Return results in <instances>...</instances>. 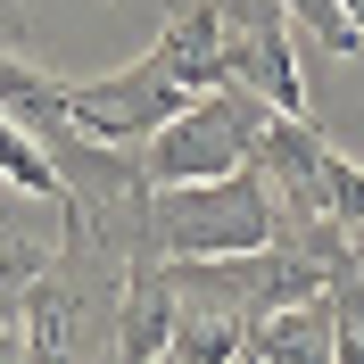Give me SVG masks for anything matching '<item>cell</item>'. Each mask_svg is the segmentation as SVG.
Returning a JSON list of instances; mask_svg holds the SVG:
<instances>
[{"instance_id": "obj_11", "label": "cell", "mask_w": 364, "mask_h": 364, "mask_svg": "<svg viewBox=\"0 0 364 364\" xmlns=\"http://www.w3.org/2000/svg\"><path fill=\"white\" fill-rule=\"evenodd\" d=\"M0 50H25V0H0Z\"/></svg>"}, {"instance_id": "obj_8", "label": "cell", "mask_w": 364, "mask_h": 364, "mask_svg": "<svg viewBox=\"0 0 364 364\" xmlns=\"http://www.w3.org/2000/svg\"><path fill=\"white\" fill-rule=\"evenodd\" d=\"M50 257L58 249H33L17 232H0V348H25V340H9V331L25 323V298H33V282L50 273Z\"/></svg>"}, {"instance_id": "obj_4", "label": "cell", "mask_w": 364, "mask_h": 364, "mask_svg": "<svg viewBox=\"0 0 364 364\" xmlns=\"http://www.w3.org/2000/svg\"><path fill=\"white\" fill-rule=\"evenodd\" d=\"M215 9H224V75L249 83L265 108L306 116V75H298V50H290V9L282 0H215Z\"/></svg>"}, {"instance_id": "obj_1", "label": "cell", "mask_w": 364, "mask_h": 364, "mask_svg": "<svg viewBox=\"0 0 364 364\" xmlns=\"http://www.w3.org/2000/svg\"><path fill=\"white\" fill-rule=\"evenodd\" d=\"M265 240H273V182L257 158L215 182L149 191V249L158 257H249Z\"/></svg>"}, {"instance_id": "obj_5", "label": "cell", "mask_w": 364, "mask_h": 364, "mask_svg": "<svg viewBox=\"0 0 364 364\" xmlns=\"http://www.w3.org/2000/svg\"><path fill=\"white\" fill-rule=\"evenodd\" d=\"M240 356L257 364H340V315H331V282H323L315 298H290V306H273V315L249 323V348Z\"/></svg>"}, {"instance_id": "obj_10", "label": "cell", "mask_w": 364, "mask_h": 364, "mask_svg": "<svg viewBox=\"0 0 364 364\" xmlns=\"http://www.w3.org/2000/svg\"><path fill=\"white\" fill-rule=\"evenodd\" d=\"M323 207H331V224L364 232V166L340 149H323Z\"/></svg>"}, {"instance_id": "obj_12", "label": "cell", "mask_w": 364, "mask_h": 364, "mask_svg": "<svg viewBox=\"0 0 364 364\" xmlns=\"http://www.w3.org/2000/svg\"><path fill=\"white\" fill-rule=\"evenodd\" d=\"M348 17H356V33H364V0H348Z\"/></svg>"}, {"instance_id": "obj_2", "label": "cell", "mask_w": 364, "mask_h": 364, "mask_svg": "<svg viewBox=\"0 0 364 364\" xmlns=\"http://www.w3.org/2000/svg\"><path fill=\"white\" fill-rule=\"evenodd\" d=\"M265 116L273 108L257 100L249 83L199 91L182 116H166L158 133L141 141V174H149V191H166V182H215V174H232V166H249Z\"/></svg>"}, {"instance_id": "obj_6", "label": "cell", "mask_w": 364, "mask_h": 364, "mask_svg": "<svg viewBox=\"0 0 364 364\" xmlns=\"http://www.w3.org/2000/svg\"><path fill=\"white\" fill-rule=\"evenodd\" d=\"M158 67L166 75H182L191 91H215V83H232L224 75V9L215 0H166V17H158Z\"/></svg>"}, {"instance_id": "obj_9", "label": "cell", "mask_w": 364, "mask_h": 364, "mask_svg": "<svg viewBox=\"0 0 364 364\" xmlns=\"http://www.w3.org/2000/svg\"><path fill=\"white\" fill-rule=\"evenodd\" d=\"M282 9H290V25H298L315 50H331V58H356V50H364L356 17H348V0H282Z\"/></svg>"}, {"instance_id": "obj_7", "label": "cell", "mask_w": 364, "mask_h": 364, "mask_svg": "<svg viewBox=\"0 0 364 364\" xmlns=\"http://www.w3.org/2000/svg\"><path fill=\"white\" fill-rule=\"evenodd\" d=\"M174 315H182V298H174V273H166V257H133V273H124V306H116V356H166L174 348Z\"/></svg>"}, {"instance_id": "obj_3", "label": "cell", "mask_w": 364, "mask_h": 364, "mask_svg": "<svg viewBox=\"0 0 364 364\" xmlns=\"http://www.w3.org/2000/svg\"><path fill=\"white\" fill-rule=\"evenodd\" d=\"M191 100H199V91L182 83V75H166L158 50H141V58H124V67H108V75L67 83L75 124H83V133H100V141H124V149H141V141L158 133L166 116H182Z\"/></svg>"}, {"instance_id": "obj_13", "label": "cell", "mask_w": 364, "mask_h": 364, "mask_svg": "<svg viewBox=\"0 0 364 364\" xmlns=\"http://www.w3.org/2000/svg\"><path fill=\"white\" fill-rule=\"evenodd\" d=\"M356 265H364V232H356Z\"/></svg>"}]
</instances>
